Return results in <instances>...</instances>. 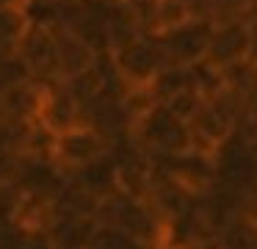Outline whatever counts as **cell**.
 Instances as JSON below:
<instances>
[{
  "label": "cell",
  "instance_id": "7c38bea8",
  "mask_svg": "<svg viewBox=\"0 0 257 249\" xmlns=\"http://www.w3.org/2000/svg\"><path fill=\"white\" fill-rule=\"evenodd\" d=\"M69 180H75L80 188L94 194L97 199L108 197V194L116 191V158H113V152L100 155L97 160H91L75 175H69Z\"/></svg>",
  "mask_w": 257,
  "mask_h": 249
},
{
  "label": "cell",
  "instance_id": "52a82bcc",
  "mask_svg": "<svg viewBox=\"0 0 257 249\" xmlns=\"http://www.w3.org/2000/svg\"><path fill=\"white\" fill-rule=\"evenodd\" d=\"M249 47H251V22L246 17L213 22L205 61L213 64L216 69H227V66H235L240 61H249Z\"/></svg>",
  "mask_w": 257,
  "mask_h": 249
},
{
  "label": "cell",
  "instance_id": "44dd1931",
  "mask_svg": "<svg viewBox=\"0 0 257 249\" xmlns=\"http://www.w3.org/2000/svg\"><path fill=\"white\" fill-rule=\"evenodd\" d=\"M102 3H116V0H102Z\"/></svg>",
  "mask_w": 257,
  "mask_h": 249
},
{
  "label": "cell",
  "instance_id": "7a4b0ae2",
  "mask_svg": "<svg viewBox=\"0 0 257 249\" xmlns=\"http://www.w3.org/2000/svg\"><path fill=\"white\" fill-rule=\"evenodd\" d=\"M127 138L152 158H172L191 149V133L163 103H152L127 127Z\"/></svg>",
  "mask_w": 257,
  "mask_h": 249
},
{
  "label": "cell",
  "instance_id": "2e32d148",
  "mask_svg": "<svg viewBox=\"0 0 257 249\" xmlns=\"http://www.w3.org/2000/svg\"><path fill=\"white\" fill-rule=\"evenodd\" d=\"M202 103H205V97H202L196 89H185V92L174 94L172 100H166L163 105H166V108L177 116V119H183L185 125H188V122L194 119V114L202 108Z\"/></svg>",
  "mask_w": 257,
  "mask_h": 249
},
{
  "label": "cell",
  "instance_id": "4fadbf2b",
  "mask_svg": "<svg viewBox=\"0 0 257 249\" xmlns=\"http://www.w3.org/2000/svg\"><path fill=\"white\" fill-rule=\"evenodd\" d=\"M97 205H100V199L94 194H89L86 188H80L69 177L64 183V188L56 194V199H53V208H56L58 216H78V219H94Z\"/></svg>",
  "mask_w": 257,
  "mask_h": 249
},
{
  "label": "cell",
  "instance_id": "9a60e30c",
  "mask_svg": "<svg viewBox=\"0 0 257 249\" xmlns=\"http://www.w3.org/2000/svg\"><path fill=\"white\" fill-rule=\"evenodd\" d=\"M31 20L23 6H0V47L14 50L23 33L28 31Z\"/></svg>",
  "mask_w": 257,
  "mask_h": 249
},
{
  "label": "cell",
  "instance_id": "8fae6325",
  "mask_svg": "<svg viewBox=\"0 0 257 249\" xmlns=\"http://www.w3.org/2000/svg\"><path fill=\"white\" fill-rule=\"evenodd\" d=\"M94 219H78V216H53L45 235L50 238L53 249H83L94 238Z\"/></svg>",
  "mask_w": 257,
  "mask_h": 249
},
{
  "label": "cell",
  "instance_id": "277c9868",
  "mask_svg": "<svg viewBox=\"0 0 257 249\" xmlns=\"http://www.w3.org/2000/svg\"><path fill=\"white\" fill-rule=\"evenodd\" d=\"M105 152H111V141L100 130H94L91 125H80L67 133H58L56 141H53L50 160L69 177Z\"/></svg>",
  "mask_w": 257,
  "mask_h": 249
},
{
  "label": "cell",
  "instance_id": "3957f363",
  "mask_svg": "<svg viewBox=\"0 0 257 249\" xmlns=\"http://www.w3.org/2000/svg\"><path fill=\"white\" fill-rule=\"evenodd\" d=\"M108 61H111V69L116 72L124 89H150L158 72L163 66H169L161 39L155 33H141V36L130 39L127 44L111 50Z\"/></svg>",
  "mask_w": 257,
  "mask_h": 249
},
{
  "label": "cell",
  "instance_id": "9c48e42d",
  "mask_svg": "<svg viewBox=\"0 0 257 249\" xmlns=\"http://www.w3.org/2000/svg\"><path fill=\"white\" fill-rule=\"evenodd\" d=\"M53 36H56V55H58V77L69 80V77L80 75V72L91 69L100 61V55L83 42L75 31L64 25H50Z\"/></svg>",
  "mask_w": 257,
  "mask_h": 249
},
{
  "label": "cell",
  "instance_id": "8992f818",
  "mask_svg": "<svg viewBox=\"0 0 257 249\" xmlns=\"http://www.w3.org/2000/svg\"><path fill=\"white\" fill-rule=\"evenodd\" d=\"M14 55L23 61L28 75L39 83L61 80L58 77V55H56V36H53L50 25L42 22H31L28 31L14 47Z\"/></svg>",
  "mask_w": 257,
  "mask_h": 249
},
{
  "label": "cell",
  "instance_id": "ffe728a7",
  "mask_svg": "<svg viewBox=\"0 0 257 249\" xmlns=\"http://www.w3.org/2000/svg\"><path fill=\"white\" fill-rule=\"evenodd\" d=\"M83 249H102V246H100V243H94V241H89V243H86Z\"/></svg>",
  "mask_w": 257,
  "mask_h": 249
},
{
  "label": "cell",
  "instance_id": "d6986e66",
  "mask_svg": "<svg viewBox=\"0 0 257 249\" xmlns=\"http://www.w3.org/2000/svg\"><path fill=\"white\" fill-rule=\"evenodd\" d=\"M25 0H0V6H23Z\"/></svg>",
  "mask_w": 257,
  "mask_h": 249
},
{
  "label": "cell",
  "instance_id": "ac0fdd59",
  "mask_svg": "<svg viewBox=\"0 0 257 249\" xmlns=\"http://www.w3.org/2000/svg\"><path fill=\"white\" fill-rule=\"evenodd\" d=\"M238 6H240V11H243L246 17H257V0H238Z\"/></svg>",
  "mask_w": 257,
  "mask_h": 249
},
{
  "label": "cell",
  "instance_id": "5bb4252c",
  "mask_svg": "<svg viewBox=\"0 0 257 249\" xmlns=\"http://www.w3.org/2000/svg\"><path fill=\"white\" fill-rule=\"evenodd\" d=\"M185 89H194V80H191V69L188 66H163L161 72H158V77L150 83V94L155 103H166V100H172L174 94L185 92Z\"/></svg>",
  "mask_w": 257,
  "mask_h": 249
},
{
  "label": "cell",
  "instance_id": "30bf717a",
  "mask_svg": "<svg viewBox=\"0 0 257 249\" xmlns=\"http://www.w3.org/2000/svg\"><path fill=\"white\" fill-rule=\"evenodd\" d=\"M39 100H42V83L34 80V77L0 92V122H9V125L36 122Z\"/></svg>",
  "mask_w": 257,
  "mask_h": 249
},
{
  "label": "cell",
  "instance_id": "5b68a950",
  "mask_svg": "<svg viewBox=\"0 0 257 249\" xmlns=\"http://www.w3.org/2000/svg\"><path fill=\"white\" fill-rule=\"evenodd\" d=\"M210 31H213L210 20L188 17L185 22H180V25L169 28V31H163V33H155V36L161 39L163 55H166L169 64L191 66V64L205 58L207 42H210Z\"/></svg>",
  "mask_w": 257,
  "mask_h": 249
},
{
  "label": "cell",
  "instance_id": "ba28073f",
  "mask_svg": "<svg viewBox=\"0 0 257 249\" xmlns=\"http://www.w3.org/2000/svg\"><path fill=\"white\" fill-rule=\"evenodd\" d=\"M36 125L50 130L53 136L86 125L83 108H80V103L75 100V94L69 92V86L64 80L42 83V100H39V111H36Z\"/></svg>",
  "mask_w": 257,
  "mask_h": 249
},
{
  "label": "cell",
  "instance_id": "6da1fadb",
  "mask_svg": "<svg viewBox=\"0 0 257 249\" xmlns=\"http://www.w3.org/2000/svg\"><path fill=\"white\" fill-rule=\"evenodd\" d=\"M94 224L127 232L130 238H136L139 243H144L150 249H161L166 243V232H169V227L161 221V216L147 202L130 199L119 191L100 199L97 213H94Z\"/></svg>",
  "mask_w": 257,
  "mask_h": 249
},
{
  "label": "cell",
  "instance_id": "e0dca14e",
  "mask_svg": "<svg viewBox=\"0 0 257 249\" xmlns=\"http://www.w3.org/2000/svg\"><path fill=\"white\" fill-rule=\"evenodd\" d=\"M119 3L139 20V25L144 28V33H150V22H152V17H155V9H158L161 0H119Z\"/></svg>",
  "mask_w": 257,
  "mask_h": 249
}]
</instances>
